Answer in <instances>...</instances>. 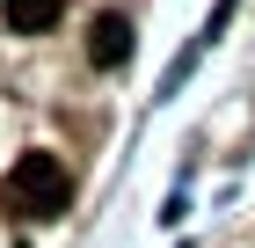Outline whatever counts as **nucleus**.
<instances>
[{"label":"nucleus","mask_w":255,"mask_h":248,"mask_svg":"<svg viewBox=\"0 0 255 248\" xmlns=\"http://www.w3.org/2000/svg\"><path fill=\"white\" fill-rule=\"evenodd\" d=\"M59 15H66V0H0V22L22 29V37H44Z\"/></svg>","instance_id":"7ed1b4c3"},{"label":"nucleus","mask_w":255,"mask_h":248,"mask_svg":"<svg viewBox=\"0 0 255 248\" xmlns=\"http://www.w3.org/2000/svg\"><path fill=\"white\" fill-rule=\"evenodd\" d=\"M0 205L7 219H59L73 205V175H66L59 153H22L15 168L0 175Z\"/></svg>","instance_id":"f257e3e1"},{"label":"nucleus","mask_w":255,"mask_h":248,"mask_svg":"<svg viewBox=\"0 0 255 248\" xmlns=\"http://www.w3.org/2000/svg\"><path fill=\"white\" fill-rule=\"evenodd\" d=\"M131 58V15H117V7H102L95 22H88V66H124Z\"/></svg>","instance_id":"f03ea898"}]
</instances>
